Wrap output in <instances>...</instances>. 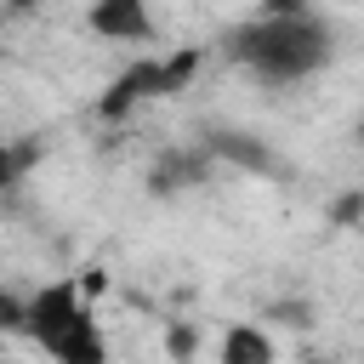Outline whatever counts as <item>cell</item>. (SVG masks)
<instances>
[{"label":"cell","mask_w":364,"mask_h":364,"mask_svg":"<svg viewBox=\"0 0 364 364\" xmlns=\"http://www.w3.org/2000/svg\"><path fill=\"white\" fill-rule=\"evenodd\" d=\"M228 57L267 85H296V80L318 74L336 57V46H330V28L313 11H296V17H256V23L233 28Z\"/></svg>","instance_id":"obj_1"},{"label":"cell","mask_w":364,"mask_h":364,"mask_svg":"<svg viewBox=\"0 0 364 364\" xmlns=\"http://www.w3.org/2000/svg\"><path fill=\"white\" fill-rule=\"evenodd\" d=\"M23 336L34 347H46L51 358H63V364H102V353H108L74 279H57L34 301H23Z\"/></svg>","instance_id":"obj_2"},{"label":"cell","mask_w":364,"mask_h":364,"mask_svg":"<svg viewBox=\"0 0 364 364\" xmlns=\"http://www.w3.org/2000/svg\"><path fill=\"white\" fill-rule=\"evenodd\" d=\"M199 63H205V51H199V46H182V51H171V57H136L125 74H114V80H108V91L97 97V114H102L108 125H119L125 114H136V102L176 97V91L199 74Z\"/></svg>","instance_id":"obj_3"},{"label":"cell","mask_w":364,"mask_h":364,"mask_svg":"<svg viewBox=\"0 0 364 364\" xmlns=\"http://www.w3.org/2000/svg\"><path fill=\"white\" fill-rule=\"evenodd\" d=\"M85 23H91V34H102V40H125V46H148V40H154L148 0H91Z\"/></svg>","instance_id":"obj_4"},{"label":"cell","mask_w":364,"mask_h":364,"mask_svg":"<svg viewBox=\"0 0 364 364\" xmlns=\"http://www.w3.org/2000/svg\"><path fill=\"white\" fill-rule=\"evenodd\" d=\"M205 154H210V159H228V165H239V171H256V176H273V171H279L273 148L256 142L250 131H210Z\"/></svg>","instance_id":"obj_5"},{"label":"cell","mask_w":364,"mask_h":364,"mask_svg":"<svg viewBox=\"0 0 364 364\" xmlns=\"http://www.w3.org/2000/svg\"><path fill=\"white\" fill-rule=\"evenodd\" d=\"M205 176H210V154L205 148H188V154H165L148 171V188L154 193H182V188H199Z\"/></svg>","instance_id":"obj_6"},{"label":"cell","mask_w":364,"mask_h":364,"mask_svg":"<svg viewBox=\"0 0 364 364\" xmlns=\"http://www.w3.org/2000/svg\"><path fill=\"white\" fill-rule=\"evenodd\" d=\"M222 364H273V341H267L262 330L239 324V330H228V341H222Z\"/></svg>","instance_id":"obj_7"},{"label":"cell","mask_w":364,"mask_h":364,"mask_svg":"<svg viewBox=\"0 0 364 364\" xmlns=\"http://www.w3.org/2000/svg\"><path fill=\"white\" fill-rule=\"evenodd\" d=\"M23 330V296L0 290V336H17Z\"/></svg>","instance_id":"obj_8"},{"label":"cell","mask_w":364,"mask_h":364,"mask_svg":"<svg viewBox=\"0 0 364 364\" xmlns=\"http://www.w3.org/2000/svg\"><path fill=\"white\" fill-rule=\"evenodd\" d=\"M17 171H23V159H17V148H11L6 136H0V193H6L11 182H17Z\"/></svg>","instance_id":"obj_9"},{"label":"cell","mask_w":364,"mask_h":364,"mask_svg":"<svg viewBox=\"0 0 364 364\" xmlns=\"http://www.w3.org/2000/svg\"><path fill=\"white\" fill-rule=\"evenodd\" d=\"M165 353H171V358H188V353H193V330H182V324H176V330L165 336Z\"/></svg>","instance_id":"obj_10"},{"label":"cell","mask_w":364,"mask_h":364,"mask_svg":"<svg viewBox=\"0 0 364 364\" xmlns=\"http://www.w3.org/2000/svg\"><path fill=\"white\" fill-rule=\"evenodd\" d=\"M307 11V0H262V17H296Z\"/></svg>","instance_id":"obj_11"},{"label":"cell","mask_w":364,"mask_h":364,"mask_svg":"<svg viewBox=\"0 0 364 364\" xmlns=\"http://www.w3.org/2000/svg\"><path fill=\"white\" fill-rule=\"evenodd\" d=\"M353 216H358V193H347V199L336 205V222H341V228H353Z\"/></svg>","instance_id":"obj_12"},{"label":"cell","mask_w":364,"mask_h":364,"mask_svg":"<svg viewBox=\"0 0 364 364\" xmlns=\"http://www.w3.org/2000/svg\"><path fill=\"white\" fill-rule=\"evenodd\" d=\"M6 6H11V11H28V6H40V0H6Z\"/></svg>","instance_id":"obj_13"}]
</instances>
